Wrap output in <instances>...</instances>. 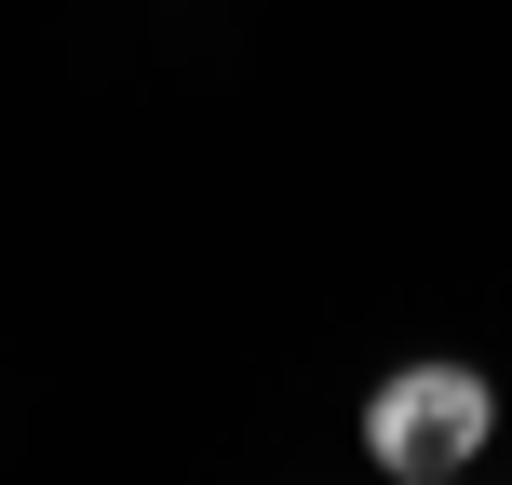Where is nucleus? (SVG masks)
<instances>
[{"mask_svg":"<svg viewBox=\"0 0 512 485\" xmlns=\"http://www.w3.org/2000/svg\"><path fill=\"white\" fill-rule=\"evenodd\" d=\"M486 432H499V391L472 364H391L378 405H364V459L391 485H459L486 459Z\"/></svg>","mask_w":512,"mask_h":485,"instance_id":"f257e3e1","label":"nucleus"}]
</instances>
